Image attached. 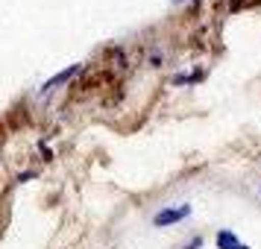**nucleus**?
I'll return each instance as SVG.
<instances>
[{
	"mask_svg": "<svg viewBox=\"0 0 261 249\" xmlns=\"http://www.w3.org/2000/svg\"><path fill=\"white\" fill-rule=\"evenodd\" d=\"M173 3H182V0H173Z\"/></svg>",
	"mask_w": 261,
	"mask_h": 249,
	"instance_id": "nucleus-7",
	"label": "nucleus"
},
{
	"mask_svg": "<svg viewBox=\"0 0 261 249\" xmlns=\"http://www.w3.org/2000/svg\"><path fill=\"white\" fill-rule=\"evenodd\" d=\"M235 249H249V246H247V243H241V246H235Z\"/></svg>",
	"mask_w": 261,
	"mask_h": 249,
	"instance_id": "nucleus-6",
	"label": "nucleus"
},
{
	"mask_svg": "<svg viewBox=\"0 0 261 249\" xmlns=\"http://www.w3.org/2000/svg\"><path fill=\"white\" fill-rule=\"evenodd\" d=\"M235 246H241L238 243V235L229 232V229H220L217 232V249H235Z\"/></svg>",
	"mask_w": 261,
	"mask_h": 249,
	"instance_id": "nucleus-3",
	"label": "nucleus"
},
{
	"mask_svg": "<svg viewBox=\"0 0 261 249\" xmlns=\"http://www.w3.org/2000/svg\"><path fill=\"white\" fill-rule=\"evenodd\" d=\"M191 214V205H176V208H165V211H159L153 217V223L155 226H173L179 223V220H185Z\"/></svg>",
	"mask_w": 261,
	"mask_h": 249,
	"instance_id": "nucleus-1",
	"label": "nucleus"
},
{
	"mask_svg": "<svg viewBox=\"0 0 261 249\" xmlns=\"http://www.w3.org/2000/svg\"><path fill=\"white\" fill-rule=\"evenodd\" d=\"M200 246H202V237H194V240H188L182 249H200Z\"/></svg>",
	"mask_w": 261,
	"mask_h": 249,
	"instance_id": "nucleus-5",
	"label": "nucleus"
},
{
	"mask_svg": "<svg viewBox=\"0 0 261 249\" xmlns=\"http://www.w3.org/2000/svg\"><path fill=\"white\" fill-rule=\"evenodd\" d=\"M200 79V73H179L173 76V85H182V82H197Z\"/></svg>",
	"mask_w": 261,
	"mask_h": 249,
	"instance_id": "nucleus-4",
	"label": "nucleus"
},
{
	"mask_svg": "<svg viewBox=\"0 0 261 249\" xmlns=\"http://www.w3.org/2000/svg\"><path fill=\"white\" fill-rule=\"evenodd\" d=\"M80 73V65H71V68H65V71H59L53 79H47V82L41 85V91H50V88H56V85H62V82H68V79H73Z\"/></svg>",
	"mask_w": 261,
	"mask_h": 249,
	"instance_id": "nucleus-2",
	"label": "nucleus"
}]
</instances>
